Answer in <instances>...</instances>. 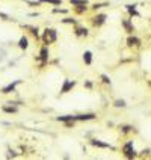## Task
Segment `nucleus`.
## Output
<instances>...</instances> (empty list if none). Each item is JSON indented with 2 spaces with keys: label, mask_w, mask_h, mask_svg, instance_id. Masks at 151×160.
Listing matches in <instances>:
<instances>
[{
  "label": "nucleus",
  "mask_w": 151,
  "mask_h": 160,
  "mask_svg": "<svg viewBox=\"0 0 151 160\" xmlns=\"http://www.w3.org/2000/svg\"><path fill=\"white\" fill-rule=\"evenodd\" d=\"M56 38H58V35H56V30H53V29H46L44 30V35H43V41H44V44H53L55 41H56Z\"/></svg>",
  "instance_id": "obj_1"
},
{
  "label": "nucleus",
  "mask_w": 151,
  "mask_h": 160,
  "mask_svg": "<svg viewBox=\"0 0 151 160\" xmlns=\"http://www.w3.org/2000/svg\"><path fill=\"white\" fill-rule=\"evenodd\" d=\"M123 153H124V156H126V157H129V159H133V157L136 156L135 148H133V142H132V141H130V142H127V144L123 147Z\"/></svg>",
  "instance_id": "obj_2"
},
{
  "label": "nucleus",
  "mask_w": 151,
  "mask_h": 160,
  "mask_svg": "<svg viewBox=\"0 0 151 160\" xmlns=\"http://www.w3.org/2000/svg\"><path fill=\"white\" fill-rule=\"evenodd\" d=\"M95 115L94 113H85V115H74V121H91L94 119Z\"/></svg>",
  "instance_id": "obj_3"
},
{
  "label": "nucleus",
  "mask_w": 151,
  "mask_h": 160,
  "mask_svg": "<svg viewBox=\"0 0 151 160\" xmlns=\"http://www.w3.org/2000/svg\"><path fill=\"white\" fill-rule=\"evenodd\" d=\"M76 86V82L74 80H65V83H64V86H62V89H61V94H67L70 89H73Z\"/></svg>",
  "instance_id": "obj_4"
},
{
  "label": "nucleus",
  "mask_w": 151,
  "mask_h": 160,
  "mask_svg": "<svg viewBox=\"0 0 151 160\" xmlns=\"http://www.w3.org/2000/svg\"><path fill=\"white\" fill-rule=\"evenodd\" d=\"M104 21H106V15H104V14H98L97 17H94V21H92V23H94V26L98 27V26L104 24Z\"/></svg>",
  "instance_id": "obj_5"
},
{
  "label": "nucleus",
  "mask_w": 151,
  "mask_h": 160,
  "mask_svg": "<svg viewBox=\"0 0 151 160\" xmlns=\"http://www.w3.org/2000/svg\"><path fill=\"white\" fill-rule=\"evenodd\" d=\"M91 145H94V147H100V148H112L110 144H107V142H101V141H98V139H92V141H91Z\"/></svg>",
  "instance_id": "obj_6"
},
{
  "label": "nucleus",
  "mask_w": 151,
  "mask_h": 160,
  "mask_svg": "<svg viewBox=\"0 0 151 160\" xmlns=\"http://www.w3.org/2000/svg\"><path fill=\"white\" fill-rule=\"evenodd\" d=\"M127 44H129L130 47H138V46H141V39L136 38V36H130V38L127 39Z\"/></svg>",
  "instance_id": "obj_7"
},
{
  "label": "nucleus",
  "mask_w": 151,
  "mask_h": 160,
  "mask_svg": "<svg viewBox=\"0 0 151 160\" xmlns=\"http://www.w3.org/2000/svg\"><path fill=\"white\" fill-rule=\"evenodd\" d=\"M121 23H123V26H124L126 32H129V33H133V32H135V27H133V24H132L129 20H123Z\"/></svg>",
  "instance_id": "obj_8"
},
{
  "label": "nucleus",
  "mask_w": 151,
  "mask_h": 160,
  "mask_svg": "<svg viewBox=\"0 0 151 160\" xmlns=\"http://www.w3.org/2000/svg\"><path fill=\"white\" fill-rule=\"evenodd\" d=\"M20 83V80H17V82H14V83H11V85H8L6 88H3V94H9V92H14V89H15V86Z\"/></svg>",
  "instance_id": "obj_9"
},
{
  "label": "nucleus",
  "mask_w": 151,
  "mask_h": 160,
  "mask_svg": "<svg viewBox=\"0 0 151 160\" xmlns=\"http://www.w3.org/2000/svg\"><path fill=\"white\" fill-rule=\"evenodd\" d=\"M27 46H29L27 38H26V36H23V38L20 39V43H18V47H20L21 50H26V49H27Z\"/></svg>",
  "instance_id": "obj_10"
},
{
  "label": "nucleus",
  "mask_w": 151,
  "mask_h": 160,
  "mask_svg": "<svg viewBox=\"0 0 151 160\" xmlns=\"http://www.w3.org/2000/svg\"><path fill=\"white\" fill-rule=\"evenodd\" d=\"M83 61H85L86 65H91V62H92V53H91V52H85V55H83Z\"/></svg>",
  "instance_id": "obj_11"
},
{
  "label": "nucleus",
  "mask_w": 151,
  "mask_h": 160,
  "mask_svg": "<svg viewBox=\"0 0 151 160\" xmlns=\"http://www.w3.org/2000/svg\"><path fill=\"white\" fill-rule=\"evenodd\" d=\"M126 8H127V11H129V14H130V15H135V17H139V12H138V11L135 9V5H127Z\"/></svg>",
  "instance_id": "obj_12"
},
{
  "label": "nucleus",
  "mask_w": 151,
  "mask_h": 160,
  "mask_svg": "<svg viewBox=\"0 0 151 160\" xmlns=\"http://www.w3.org/2000/svg\"><path fill=\"white\" fill-rule=\"evenodd\" d=\"M40 56H41V61H44V62H46V61L49 59V49H47V47H43V49H41V55H40Z\"/></svg>",
  "instance_id": "obj_13"
},
{
  "label": "nucleus",
  "mask_w": 151,
  "mask_h": 160,
  "mask_svg": "<svg viewBox=\"0 0 151 160\" xmlns=\"http://www.w3.org/2000/svg\"><path fill=\"white\" fill-rule=\"evenodd\" d=\"M76 35H77V36H86V35H88V29L77 27V29H76Z\"/></svg>",
  "instance_id": "obj_14"
},
{
  "label": "nucleus",
  "mask_w": 151,
  "mask_h": 160,
  "mask_svg": "<svg viewBox=\"0 0 151 160\" xmlns=\"http://www.w3.org/2000/svg\"><path fill=\"white\" fill-rule=\"evenodd\" d=\"M71 5L74 6H82V5H88V0H70Z\"/></svg>",
  "instance_id": "obj_15"
},
{
  "label": "nucleus",
  "mask_w": 151,
  "mask_h": 160,
  "mask_svg": "<svg viewBox=\"0 0 151 160\" xmlns=\"http://www.w3.org/2000/svg\"><path fill=\"white\" fill-rule=\"evenodd\" d=\"M2 109H3V112H8V113H15V112H17V107H15V106H3Z\"/></svg>",
  "instance_id": "obj_16"
},
{
  "label": "nucleus",
  "mask_w": 151,
  "mask_h": 160,
  "mask_svg": "<svg viewBox=\"0 0 151 160\" xmlns=\"http://www.w3.org/2000/svg\"><path fill=\"white\" fill-rule=\"evenodd\" d=\"M41 2H46V3H52V5H61L62 0H41Z\"/></svg>",
  "instance_id": "obj_17"
},
{
  "label": "nucleus",
  "mask_w": 151,
  "mask_h": 160,
  "mask_svg": "<svg viewBox=\"0 0 151 160\" xmlns=\"http://www.w3.org/2000/svg\"><path fill=\"white\" fill-rule=\"evenodd\" d=\"M115 106H117V107H126L127 104H126L124 100H117V101H115Z\"/></svg>",
  "instance_id": "obj_18"
},
{
  "label": "nucleus",
  "mask_w": 151,
  "mask_h": 160,
  "mask_svg": "<svg viewBox=\"0 0 151 160\" xmlns=\"http://www.w3.org/2000/svg\"><path fill=\"white\" fill-rule=\"evenodd\" d=\"M101 79H103V82H104V83H109V85H110V79H109L107 76H104V74H103V76H101Z\"/></svg>",
  "instance_id": "obj_19"
},
{
  "label": "nucleus",
  "mask_w": 151,
  "mask_h": 160,
  "mask_svg": "<svg viewBox=\"0 0 151 160\" xmlns=\"http://www.w3.org/2000/svg\"><path fill=\"white\" fill-rule=\"evenodd\" d=\"M62 21H64V23H73V24L76 23V20H74V18H65V20H62Z\"/></svg>",
  "instance_id": "obj_20"
},
{
  "label": "nucleus",
  "mask_w": 151,
  "mask_h": 160,
  "mask_svg": "<svg viewBox=\"0 0 151 160\" xmlns=\"http://www.w3.org/2000/svg\"><path fill=\"white\" fill-rule=\"evenodd\" d=\"M53 12H55V14H59V12H61V14H65L67 11H65V9H53Z\"/></svg>",
  "instance_id": "obj_21"
}]
</instances>
